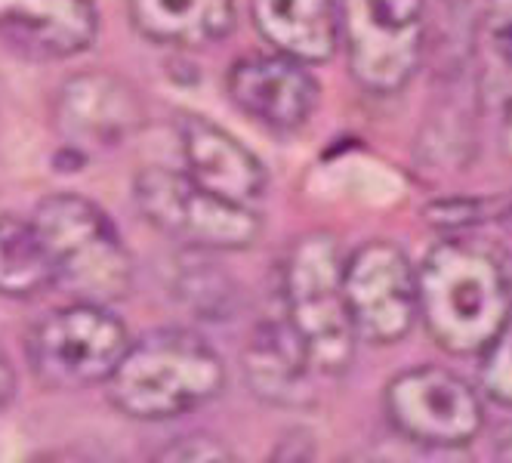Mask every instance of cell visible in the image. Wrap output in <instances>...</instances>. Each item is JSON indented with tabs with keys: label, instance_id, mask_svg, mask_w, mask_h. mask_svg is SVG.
I'll return each instance as SVG.
<instances>
[{
	"label": "cell",
	"instance_id": "obj_1",
	"mask_svg": "<svg viewBox=\"0 0 512 463\" xmlns=\"http://www.w3.org/2000/svg\"><path fill=\"white\" fill-rule=\"evenodd\" d=\"M417 318L451 355H482L512 318V272L494 244L448 238L417 272Z\"/></svg>",
	"mask_w": 512,
	"mask_h": 463
},
{
	"label": "cell",
	"instance_id": "obj_2",
	"mask_svg": "<svg viewBox=\"0 0 512 463\" xmlns=\"http://www.w3.org/2000/svg\"><path fill=\"white\" fill-rule=\"evenodd\" d=\"M226 365L195 331L158 328L127 346L108 377V399L133 420H173L213 402Z\"/></svg>",
	"mask_w": 512,
	"mask_h": 463
},
{
	"label": "cell",
	"instance_id": "obj_3",
	"mask_svg": "<svg viewBox=\"0 0 512 463\" xmlns=\"http://www.w3.org/2000/svg\"><path fill=\"white\" fill-rule=\"evenodd\" d=\"M31 226L53 266V284L81 303H118L130 294L133 260L108 220V213L84 195L59 192L34 207Z\"/></svg>",
	"mask_w": 512,
	"mask_h": 463
},
{
	"label": "cell",
	"instance_id": "obj_4",
	"mask_svg": "<svg viewBox=\"0 0 512 463\" xmlns=\"http://www.w3.org/2000/svg\"><path fill=\"white\" fill-rule=\"evenodd\" d=\"M343 251L331 232L303 235L281 269V306L318 374L340 377L355 359V328L343 291Z\"/></svg>",
	"mask_w": 512,
	"mask_h": 463
},
{
	"label": "cell",
	"instance_id": "obj_5",
	"mask_svg": "<svg viewBox=\"0 0 512 463\" xmlns=\"http://www.w3.org/2000/svg\"><path fill=\"white\" fill-rule=\"evenodd\" d=\"M133 198L145 223L195 251H244L263 232L253 207L213 195L170 167L139 170Z\"/></svg>",
	"mask_w": 512,
	"mask_h": 463
},
{
	"label": "cell",
	"instance_id": "obj_6",
	"mask_svg": "<svg viewBox=\"0 0 512 463\" xmlns=\"http://www.w3.org/2000/svg\"><path fill=\"white\" fill-rule=\"evenodd\" d=\"M352 78L371 93H398L423 59V0H337Z\"/></svg>",
	"mask_w": 512,
	"mask_h": 463
},
{
	"label": "cell",
	"instance_id": "obj_7",
	"mask_svg": "<svg viewBox=\"0 0 512 463\" xmlns=\"http://www.w3.org/2000/svg\"><path fill=\"white\" fill-rule=\"evenodd\" d=\"M127 346V325L115 312L78 300L34 325L28 337V362L44 386L84 389L108 383Z\"/></svg>",
	"mask_w": 512,
	"mask_h": 463
},
{
	"label": "cell",
	"instance_id": "obj_8",
	"mask_svg": "<svg viewBox=\"0 0 512 463\" xmlns=\"http://www.w3.org/2000/svg\"><path fill=\"white\" fill-rule=\"evenodd\" d=\"M386 414L395 430L435 451L469 445L485 426L475 389L448 368H411L386 386Z\"/></svg>",
	"mask_w": 512,
	"mask_h": 463
},
{
	"label": "cell",
	"instance_id": "obj_9",
	"mask_svg": "<svg viewBox=\"0 0 512 463\" xmlns=\"http://www.w3.org/2000/svg\"><path fill=\"white\" fill-rule=\"evenodd\" d=\"M343 291L355 337L389 346L417 322V272L392 241H368L343 263Z\"/></svg>",
	"mask_w": 512,
	"mask_h": 463
},
{
	"label": "cell",
	"instance_id": "obj_10",
	"mask_svg": "<svg viewBox=\"0 0 512 463\" xmlns=\"http://www.w3.org/2000/svg\"><path fill=\"white\" fill-rule=\"evenodd\" d=\"M53 124L68 146L108 149L139 133L145 124V102L115 71H81L59 87Z\"/></svg>",
	"mask_w": 512,
	"mask_h": 463
},
{
	"label": "cell",
	"instance_id": "obj_11",
	"mask_svg": "<svg viewBox=\"0 0 512 463\" xmlns=\"http://www.w3.org/2000/svg\"><path fill=\"white\" fill-rule=\"evenodd\" d=\"M226 93L238 112L269 130H300L318 105V84L309 68L290 56H244L226 75Z\"/></svg>",
	"mask_w": 512,
	"mask_h": 463
},
{
	"label": "cell",
	"instance_id": "obj_12",
	"mask_svg": "<svg viewBox=\"0 0 512 463\" xmlns=\"http://www.w3.org/2000/svg\"><path fill=\"white\" fill-rule=\"evenodd\" d=\"M93 0H0V38L31 59H68L93 47Z\"/></svg>",
	"mask_w": 512,
	"mask_h": 463
},
{
	"label": "cell",
	"instance_id": "obj_13",
	"mask_svg": "<svg viewBox=\"0 0 512 463\" xmlns=\"http://www.w3.org/2000/svg\"><path fill=\"white\" fill-rule=\"evenodd\" d=\"M179 142L186 155L189 176L235 204H253L269 186V173L244 142L198 115H179Z\"/></svg>",
	"mask_w": 512,
	"mask_h": 463
},
{
	"label": "cell",
	"instance_id": "obj_14",
	"mask_svg": "<svg viewBox=\"0 0 512 463\" xmlns=\"http://www.w3.org/2000/svg\"><path fill=\"white\" fill-rule=\"evenodd\" d=\"M260 38L303 65L327 62L340 44L337 0H250Z\"/></svg>",
	"mask_w": 512,
	"mask_h": 463
},
{
	"label": "cell",
	"instance_id": "obj_15",
	"mask_svg": "<svg viewBox=\"0 0 512 463\" xmlns=\"http://www.w3.org/2000/svg\"><path fill=\"white\" fill-rule=\"evenodd\" d=\"M309 355L284 312L260 322L244 349V374L250 389L272 405H300L309 393Z\"/></svg>",
	"mask_w": 512,
	"mask_h": 463
},
{
	"label": "cell",
	"instance_id": "obj_16",
	"mask_svg": "<svg viewBox=\"0 0 512 463\" xmlns=\"http://www.w3.org/2000/svg\"><path fill=\"white\" fill-rule=\"evenodd\" d=\"M127 10L142 38L164 47H207L235 28V0H127Z\"/></svg>",
	"mask_w": 512,
	"mask_h": 463
},
{
	"label": "cell",
	"instance_id": "obj_17",
	"mask_svg": "<svg viewBox=\"0 0 512 463\" xmlns=\"http://www.w3.org/2000/svg\"><path fill=\"white\" fill-rule=\"evenodd\" d=\"M53 288V266L31 220L0 217V294L13 300Z\"/></svg>",
	"mask_w": 512,
	"mask_h": 463
},
{
	"label": "cell",
	"instance_id": "obj_18",
	"mask_svg": "<svg viewBox=\"0 0 512 463\" xmlns=\"http://www.w3.org/2000/svg\"><path fill=\"white\" fill-rule=\"evenodd\" d=\"M482 386L497 405L512 408V318L482 352Z\"/></svg>",
	"mask_w": 512,
	"mask_h": 463
},
{
	"label": "cell",
	"instance_id": "obj_19",
	"mask_svg": "<svg viewBox=\"0 0 512 463\" xmlns=\"http://www.w3.org/2000/svg\"><path fill=\"white\" fill-rule=\"evenodd\" d=\"M149 463H238L232 448L207 433L182 436L170 445H164Z\"/></svg>",
	"mask_w": 512,
	"mask_h": 463
},
{
	"label": "cell",
	"instance_id": "obj_20",
	"mask_svg": "<svg viewBox=\"0 0 512 463\" xmlns=\"http://www.w3.org/2000/svg\"><path fill=\"white\" fill-rule=\"evenodd\" d=\"M482 31L500 65L512 71V0H485Z\"/></svg>",
	"mask_w": 512,
	"mask_h": 463
},
{
	"label": "cell",
	"instance_id": "obj_21",
	"mask_svg": "<svg viewBox=\"0 0 512 463\" xmlns=\"http://www.w3.org/2000/svg\"><path fill=\"white\" fill-rule=\"evenodd\" d=\"M266 463H315V436L306 426H294L272 445Z\"/></svg>",
	"mask_w": 512,
	"mask_h": 463
},
{
	"label": "cell",
	"instance_id": "obj_22",
	"mask_svg": "<svg viewBox=\"0 0 512 463\" xmlns=\"http://www.w3.org/2000/svg\"><path fill=\"white\" fill-rule=\"evenodd\" d=\"M16 396V371L13 362L7 359V352L0 349V411H4Z\"/></svg>",
	"mask_w": 512,
	"mask_h": 463
},
{
	"label": "cell",
	"instance_id": "obj_23",
	"mask_svg": "<svg viewBox=\"0 0 512 463\" xmlns=\"http://www.w3.org/2000/svg\"><path fill=\"white\" fill-rule=\"evenodd\" d=\"M503 146L512 158V99L506 102V109H503Z\"/></svg>",
	"mask_w": 512,
	"mask_h": 463
},
{
	"label": "cell",
	"instance_id": "obj_24",
	"mask_svg": "<svg viewBox=\"0 0 512 463\" xmlns=\"http://www.w3.org/2000/svg\"><path fill=\"white\" fill-rule=\"evenodd\" d=\"M337 463H389V460H380V457H343Z\"/></svg>",
	"mask_w": 512,
	"mask_h": 463
},
{
	"label": "cell",
	"instance_id": "obj_25",
	"mask_svg": "<svg viewBox=\"0 0 512 463\" xmlns=\"http://www.w3.org/2000/svg\"><path fill=\"white\" fill-rule=\"evenodd\" d=\"M506 217H509V220H512V204H509V210H506Z\"/></svg>",
	"mask_w": 512,
	"mask_h": 463
}]
</instances>
